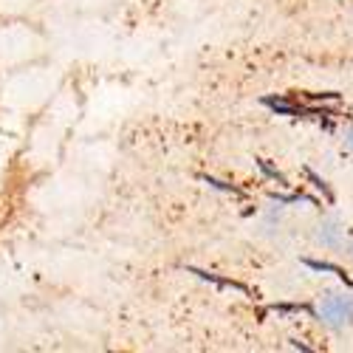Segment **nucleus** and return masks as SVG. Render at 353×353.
Segmentation results:
<instances>
[{
    "label": "nucleus",
    "instance_id": "nucleus-1",
    "mask_svg": "<svg viewBox=\"0 0 353 353\" xmlns=\"http://www.w3.org/2000/svg\"><path fill=\"white\" fill-rule=\"evenodd\" d=\"M316 319H319V325H325L328 331L353 328V291H345V288L325 291L316 300Z\"/></svg>",
    "mask_w": 353,
    "mask_h": 353
},
{
    "label": "nucleus",
    "instance_id": "nucleus-2",
    "mask_svg": "<svg viewBox=\"0 0 353 353\" xmlns=\"http://www.w3.org/2000/svg\"><path fill=\"white\" fill-rule=\"evenodd\" d=\"M311 238L316 243V249H325V252H339L345 246V223L334 215L328 218H319L314 232H311Z\"/></svg>",
    "mask_w": 353,
    "mask_h": 353
},
{
    "label": "nucleus",
    "instance_id": "nucleus-3",
    "mask_svg": "<svg viewBox=\"0 0 353 353\" xmlns=\"http://www.w3.org/2000/svg\"><path fill=\"white\" fill-rule=\"evenodd\" d=\"M342 147H345V150L353 156V125H347V128H345V133H342Z\"/></svg>",
    "mask_w": 353,
    "mask_h": 353
},
{
    "label": "nucleus",
    "instance_id": "nucleus-4",
    "mask_svg": "<svg viewBox=\"0 0 353 353\" xmlns=\"http://www.w3.org/2000/svg\"><path fill=\"white\" fill-rule=\"evenodd\" d=\"M347 257H350V263H353V241L347 243Z\"/></svg>",
    "mask_w": 353,
    "mask_h": 353
}]
</instances>
